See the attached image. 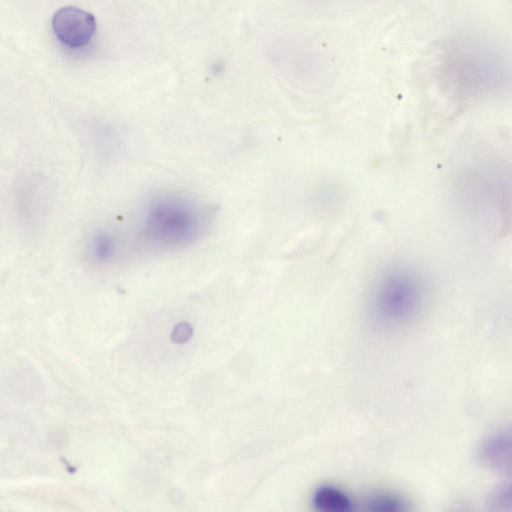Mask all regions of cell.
Segmentation results:
<instances>
[{"label": "cell", "mask_w": 512, "mask_h": 512, "mask_svg": "<svg viewBox=\"0 0 512 512\" xmlns=\"http://www.w3.org/2000/svg\"><path fill=\"white\" fill-rule=\"evenodd\" d=\"M313 503L318 510L323 512H347L352 507L348 495L331 485L318 487L313 495Z\"/></svg>", "instance_id": "cell-6"}, {"label": "cell", "mask_w": 512, "mask_h": 512, "mask_svg": "<svg viewBox=\"0 0 512 512\" xmlns=\"http://www.w3.org/2000/svg\"><path fill=\"white\" fill-rule=\"evenodd\" d=\"M210 220V211L193 198L164 191L143 205L138 218V236L150 249L178 250L202 237Z\"/></svg>", "instance_id": "cell-1"}, {"label": "cell", "mask_w": 512, "mask_h": 512, "mask_svg": "<svg viewBox=\"0 0 512 512\" xmlns=\"http://www.w3.org/2000/svg\"><path fill=\"white\" fill-rule=\"evenodd\" d=\"M97 28L93 14L75 6L58 9L52 17V29L57 39L70 48L87 45Z\"/></svg>", "instance_id": "cell-4"}, {"label": "cell", "mask_w": 512, "mask_h": 512, "mask_svg": "<svg viewBox=\"0 0 512 512\" xmlns=\"http://www.w3.org/2000/svg\"><path fill=\"white\" fill-rule=\"evenodd\" d=\"M122 249V238L115 230L100 228L89 237L86 251L93 264L105 266L117 261Z\"/></svg>", "instance_id": "cell-5"}, {"label": "cell", "mask_w": 512, "mask_h": 512, "mask_svg": "<svg viewBox=\"0 0 512 512\" xmlns=\"http://www.w3.org/2000/svg\"><path fill=\"white\" fill-rule=\"evenodd\" d=\"M426 285L422 274L407 263H394L375 279L371 289V309L384 324H402L422 308Z\"/></svg>", "instance_id": "cell-3"}, {"label": "cell", "mask_w": 512, "mask_h": 512, "mask_svg": "<svg viewBox=\"0 0 512 512\" xmlns=\"http://www.w3.org/2000/svg\"><path fill=\"white\" fill-rule=\"evenodd\" d=\"M440 71L454 88L467 93L495 90L507 76L503 55L485 40L462 37L448 43Z\"/></svg>", "instance_id": "cell-2"}, {"label": "cell", "mask_w": 512, "mask_h": 512, "mask_svg": "<svg viewBox=\"0 0 512 512\" xmlns=\"http://www.w3.org/2000/svg\"><path fill=\"white\" fill-rule=\"evenodd\" d=\"M485 461L495 467H504L509 462L510 434L500 432L487 440L482 451Z\"/></svg>", "instance_id": "cell-7"}, {"label": "cell", "mask_w": 512, "mask_h": 512, "mask_svg": "<svg viewBox=\"0 0 512 512\" xmlns=\"http://www.w3.org/2000/svg\"><path fill=\"white\" fill-rule=\"evenodd\" d=\"M369 507L376 511H402L405 509V504L398 498L393 496H374L369 502Z\"/></svg>", "instance_id": "cell-8"}]
</instances>
